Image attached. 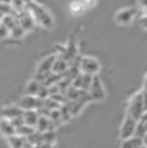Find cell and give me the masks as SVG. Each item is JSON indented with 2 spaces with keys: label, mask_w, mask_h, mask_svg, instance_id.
Segmentation results:
<instances>
[{
  "label": "cell",
  "mask_w": 147,
  "mask_h": 148,
  "mask_svg": "<svg viewBox=\"0 0 147 148\" xmlns=\"http://www.w3.org/2000/svg\"><path fill=\"white\" fill-rule=\"evenodd\" d=\"M144 112V106H143V92L134 95L130 103H128V115H131L133 118H136L137 121L140 119V116Z\"/></svg>",
  "instance_id": "cell-2"
},
{
  "label": "cell",
  "mask_w": 147,
  "mask_h": 148,
  "mask_svg": "<svg viewBox=\"0 0 147 148\" xmlns=\"http://www.w3.org/2000/svg\"><path fill=\"white\" fill-rule=\"evenodd\" d=\"M42 138H43V143H48V144H53L55 140H56V134L53 130H48L45 132H42Z\"/></svg>",
  "instance_id": "cell-27"
},
{
  "label": "cell",
  "mask_w": 147,
  "mask_h": 148,
  "mask_svg": "<svg viewBox=\"0 0 147 148\" xmlns=\"http://www.w3.org/2000/svg\"><path fill=\"white\" fill-rule=\"evenodd\" d=\"M25 32H26V30H25V29L17 23L14 27H12V29H10V36H12L13 39H20V38H23Z\"/></svg>",
  "instance_id": "cell-23"
},
{
  "label": "cell",
  "mask_w": 147,
  "mask_h": 148,
  "mask_svg": "<svg viewBox=\"0 0 147 148\" xmlns=\"http://www.w3.org/2000/svg\"><path fill=\"white\" fill-rule=\"evenodd\" d=\"M7 141H9V145L13 148H20V147H32V144L28 141L26 137L23 135H19V134H14V135H10L7 137Z\"/></svg>",
  "instance_id": "cell-9"
},
{
  "label": "cell",
  "mask_w": 147,
  "mask_h": 148,
  "mask_svg": "<svg viewBox=\"0 0 147 148\" xmlns=\"http://www.w3.org/2000/svg\"><path fill=\"white\" fill-rule=\"evenodd\" d=\"M0 1H1V0H0Z\"/></svg>",
  "instance_id": "cell-43"
},
{
  "label": "cell",
  "mask_w": 147,
  "mask_h": 148,
  "mask_svg": "<svg viewBox=\"0 0 147 148\" xmlns=\"http://www.w3.org/2000/svg\"><path fill=\"white\" fill-rule=\"evenodd\" d=\"M36 97L41 99H45L49 97V88L46 86V85H41V88H39V91H38V94H36Z\"/></svg>",
  "instance_id": "cell-31"
},
{
  "label": "cell",
  "mask_w": 147,
  "mask_h": 148,
  "mask_svg": "<svg viewBox=\"0 0 147 148\" xmlns=\"http://www.w3.org/2000/svg\"><path fill=\"white\" fill-rule=\"evenodd\" d=\"M35 131H36V128H35V127H32V125H28V124H23L22 127L16 128V134L23 135V137H29V135H30V134H33Z\"/></svg>",
  "instance_id": "cell-21"
},
{
  "label": "cell",
  "mask_w": 147,
  "mask_h": 148,
  "mask_svg": "<svg viewBox=\"0 0 147 148\" xmlns=\"http://www.w3.org/2000/svg\"><path fill=\"white\" fill-rule=\"evenodd\" d=\"M26 9L33 14L35 20L39 22L42 26H45V27H52L53 20H52V16L49 14V12L46 9H43L42 6H39L38 3H35V1H32V0L26 4Z\"/></svg>",
  "instance_id": "cell-1"
},
{
  "label": "cell",
  "mask_w": 147,
  "mask_h": 148,
  "mask_svg": "<svg viewBox=\"0 0 147 148\" xmlns=\"http://www.w3.org/2000/svg\"><path fill=\"white\" fill-rule=\"evenodd\" d=\"M82 92H84V89H79V88H77L74 85H69L68 89L65 91V97H66L68 101H75V99H78L81 97Z\"/></svg>",
  "instance_id": "cell-19"
},
{
  "label": "cell",
  "mask_w": 147,
  "mask_h": 148,
  "mask_svg": "<svg viewBox=\"0 0 147 148\" xmlns=\"http://www.w3.org/2000/svg\"><path fill=\"white\" fill-rule=\"evenodd\" d=\"M26 138H28V141L32 144V147H35L38 143L43 141V138H42V132H41V131H35L33 134H30V135L26 137Z\"/></svg>",
  "instance_id": "cell-26"
},
{
  "label": "cell",
  "mask_w": 147,
  "mask_h": 148,
  "mask_svg": "<svg viewBox=\"0 0 147 148\" xmlns=\"http://www.w3.org/2000/svg\"><path fill=\"white\" fill-rule=\"evenodd\" d=\"M3 3H12V0H1Z\"/></svg>",
  "instance_id": "cell-41"
},
{
  "label": "cell",
  "mask_w": 147,
  "mask_h": 148,
  "mask_svg": "<svg viewBox=\"0 0 147 148\" xmlns=\"http://www.w3.org/2000/svg\"><path fill=\"white\" fill-rule=\"evenodd\" d=\"M22 114H23V109H22L19 105H16V106H7V108H3V109H1L3 118H7V119H12V118H14V116L22 115Z\"/></svg>",
  "instance_id": "cell-14"
},
{
  "label": "cell",
  "mask_w": 147,
  "mask_h": 148,
  "mask_svg": "<svg viewBox=\"0 0 147 148\" xmlns=\"http://www.w3.org/2000/svg\"><path fill=\"white\" fill-rule=\"evenodd\" d=\"M23 111L25 109H38L41 106H43V99L38 98L36 95H26L25 98H22L17 103Z\"/></svg>",
  "instance_id": "cell-6"
},
{
  "label": "cell",
  "mask_w": 147,
  "mask_h": 148,
  "mask_svg": "<svg viewBox=\"0 0 147 148\" xmlns=\"http://www.w3.org/2000/svg\"><path fill=\"white\" fill-rule=\"evenodd\" d=\"M0 12L3 13V14H17L14 10H13V7H12V4L10 3H3V1H0Z\"/></svg>",
  "instance_id": "cell-28"
},
{
  "label": "cell",
  "mask_w": 147,
  "mask_h": 148,
  "mask_svg": "<svg viewBox=\"0 0 147 148\" xmlns=\"http://www.w3.org/2000/svg\"><path fill=\"white\" fill-rule=\"evenodd\" d=\"M23 119H25V124L36 127V122L39 119V114H38L36 109H25L23 111Z\"/></svg>",
  "instance_id": "cell-12"
},
{
  "label": "cell",
  "mask_w": 147,
  "mask_h": 148,
  "mask_svg": "<svg viewBox=\"0 0 147 148\" xmlns=\"http://www.w3.org/2000/svg\"><path fill=\"white\" fill-rule=\"evenodd\" d=\"M92 78H94V75H90V73H84L82 72V85H81V89L90 91V86L92 84Z\"/></svg>",
  "instance_id": "cell-24"
},
{
  "label": "cell",
  "mask_w": 147,
  "mask_h": 148,
  "mask_svg": "<svg viewBox=\"0 0 147 148\" xmlns=\"http://www.w3.org/2000/svg\"><path fill=\"white\" fill-rule=\"evenodd\" d=\"M10 122L14 125V128H19V127H22V125L25 124L23 114H22V115H19V116H14V118H12V119H10Z\"/></svg>",
  "instance_id": "cell-32"
},
{
  "label": "cell",
  "mask_w": 147,
  "mask_h": 148,
  "mask_svg": "<svg viewBox=\"0 0 147 148\" xmlns=\"http://www.w3.org/2000/svg\"><path fill=\"white\" fill-rule=\"evenodd\" d=\"M9 35H10V29L4 23H0V39H6Z\"/></svg>",
  "instance_id": "cell-33"
},
{
  "label": "cell",
  "mask_w": 147,
  "mask_h": 148,
  "mask_svg": "<svg viewBox=\"0 0 147 148\" xmlns=\"http://www.w3.org/2000/svg\"><path fill=\"white\" fill-rule=\"evenodd\" d=\"M43 105H45L46 108H49V109H56V108H61V103H59L58 101H55L53 98H50V97H48V98L43 99Z\"/></svg>",
  "instance_id": "cell-30"
},
{
  "label": "cell",
  "mask_w": 147,
  "mask_h": 148,
  "mask_svg": "<svg viewBox=\"0 0 147 148\" xmlns=\"http://www.w3.org/2000/svg\"><path fill=\"white\" fill-rule=\"evenodd\" d=\"M0 132H1L4 137H10V135H14V134H16V128H14V125L10 122V119L3 118V119L0 121Z\"/></svg>",
  "instance_id": "cell-11"
},
{
  "label": "cell",
  "mask_w": 147,
  "mask_h": 148,
  "mask_svg": "<svg viewBox=\"0 0 147 148\" xmlns=\"http://www.w3.org/2000/svg\"><path fill=\"white\" fill-rule=\"evenodd\" d=\"M143 145H146L147 147V132L143 135Z\"/></svg>",
  "instance_id": "cell-38"
},
{
  "label": "cell",
  "mask_w": 147,
  "mask_h": 148,
  "mask_svg": "<svg viewBox=\"0 0 147 148\" xmlns=\"http://www.w3.org/2000/svg\"><path fill=\"white\" fill-rule=\"evenodd\" d=\"M16 17H17V23H19L26 32L30 30V29H33V26H35V17H33V14H32L28 9H25L23 12L17 13Z\"/></svg>",
  "instance_id": "cell-7"
},
{
  "label": "cell",
  "mask_w": 147,
  "mask_h": 148,
  "mask_svg": "<svg viewBox=\"0 0 147 148\" xmlns=\"http://www.w3.org/2000/svg\"><path fill=\"white\" fill-rule=\"evenodd\" d=\"M68 68H69V63H68V60H66L65 58H56L55 62H53L52 71H53L55 73H61V75H62L63 72L68 71Z\"/></svg>",
  "instance_id": "cell-13"
},
{
  "label": "cell",
  "mask_w": 147,
  "mask_h": 148,
  "mask_svg": "<svg viewBox=\"0 0 147 148\" xmlns=\"http://www.w3.org/2000/svg\"><path fill=\"white\" fill-rule=\"evenodd\" d=\"M85 9H87V7L82 4L81 0H74V1H71V4H69V12H71L72 16H81V14L85 12Z\"/></svg>",
  "instance_id": "cell-17"
},
{
  "label": "cell",
  "mask_w": 147,
  "mask_h": 148,
  "mask_svg": "<svg viewBox=\"0 0 147 148\" xmlns=\"http://www.w3.org/2000/svg\"><path fill=\"white\" fill-rule=\"evenodd\" d=\"M79 69H81V72H84V73L97 75L98 72H99V69H101V65H99V62H98L97 59L87 56V58H82V59H81Z\"/></svg>",
  "instance_id": "cell-3"
},
{
  "label": "cell",
  "mask_w": 147,
  "mask_h": 148,
  "mask_svg": "<svg viewBox=\"0 0 147 148\" xmlns=\"http://www.w3.org/2000/svg\"><path fill=\"white\" fill-rule=\"evenodd\" d=\"M49 118H50V121H52L55 125H59L61 122H63V121H62V115H61V109H59V108L52 109V111H50Z\"/></svg>",
  "instance_id": "cell-25"
},
{
  "label": "cell",
  "mask_w": 147,
  "mask_h": 148,
  "mask_svg": "<svg viewBox=\"0 0 147 148\" xmlns=\"http://www.w3.org/2000/svg\"><path fill=\"white\" fill-rule=\"evenodd\" d=\"M88 92L91 94V97H92L94 101H99V99L105 98V91H104L102 84H101V81H99V78H98L97 75H94V78H92V84H91Z\"/></svg>",
  "instance_id": "cell-8"
},
{
  "label": "cell",
  "mask_w": 147,
  "mask_h": 148,
  "mask_svg": "<svg viewBox=\"0 0 147 148\" xmlns=\"http://www.w3.org/2000/svg\"><path fill=\"white\" fill-rule=\"evenodd\" d=\"M143 145V138L141 137H137V135H133L130 138H126L121 144L123 148H139Z\"/></svg>",
  "instance_id": "cell-16"
},
{
  "label": "cell",
  "mask_w": 147,
  "mask_h": 148,
  "mask_svg": "<svg viewBox=\"0 0 147 148\" xmlns=\"http://www.w3.org/2000/svg\"><path fill=\"white\" fill-rule=\"evenodd\" d=\"M137 7H127V9H121L117 14H115V22L118 25H128L137 14Z\"/></svg>",
  "instance_id": "cell-5"
},
{
  "label": "cell",
  "mask_w": 147,
  "mask_h": 148,
  "mask_svg": "<svg viewBox=\"0 0 147 148\" xmlns=\"http://www.w3.org/2000/svg\"><path fill=\"white\" fill-rule=\"evenodd\" d=\"M41 82L39 81H36V79H32L29 84H28V86H26V94L28 95H36L38 94V91H39V88H41Z\"/></svg>",
  "instance_id": "cell-20"
},
{
  "label": "cell",
  "mask_w": 147,
  "mask_h": 148,
  "mask_svg": "<svg viewBox=\"0 0 147 148\" xmlns=\"http://www.w3.org/2000/svg\"><path fill=\"white\" fill-rule=\"evenodd\" d=\"M146 16H147V7H146Z\"/></svg>",
  "instance_id": "cell-42"
},
{
  "label": "cell",
  "mask_w": 147,
  "mask_h": 148,
  "mask_svg": "<svg viewBox=\"0 0 147 148\" xmlns=\"http://www.w3.org/2000/svg\"><path fill=\"white\" fill-rule=\"evenodd\" d=\"M3 16H4V14H3V13L0 12V23H1V20H3Z\"/></svg>",
  "instance_id": "cell-40"
},
{
  "label": "cell",
  "mask_w": 147,
  "mask_h": 148,
  "mask_svg": "<svg viewBox=\"0 0 147 148\" xmlns=\"http://www.w3.org/2000/svg\"><path fill=\"white\" fill-rule=\"evenodd\" d=\"M10 4H12V7H13V10L16 13H20V12H23L26 9V3L23 0H12Z\"/></svg>",
  "instance_id": "cell-29"
},
{
  "label": "cell",
  "mask_w": 147,
  "mask_h": 148,
  "mask_svg": "<svg viewBox=\"0 0 147 148\" xmlns=\"http://www.w3.org/2000/svg\"><path fill=\"white\" fill-rule=\"evenodd\" d=\"M78 55V48H77V45H75V40H74V38H71L69 39V42H68V45L65 46V52H63V58L66 59V60H71L74 56H77Z\"/></svg>",
  "instance_id": "cell-15"
},
{
  "label": "cell",
  "mask_w": 147,
  "mask_h": 148,
  "mask_svg": "<svg viewBox=\"0 0 147 148\" xmlns=\"http://www.w3.org/2000/svg\"><path fill=\"white\" fill-rule=\"evenodd\" d=\"M1 23H4L9 29H12V27H14V26L17 25V17H16L14 14H4Z\"/></svg>",
  "instance_id": "cell-22"
},
{
  "label": "cell",
  "mask_w": 147,
  "mask_h": 148,
  "mask_svg": "<svg viewBox=\"0 0 147 148\" xmlns=\"http://www.w3.org/2000/svg\"><path fill=\"white\" fill-rule=\"evenodd\" d=\"M136 127H137V119L133 118L131 115H127L124 122H123V125H121V132H120L121 138L126 140V138L133 137L134 132H136Z\"/></svg>",
  "instance_id": "cell-4"
},
{
  "label": "cell",
  "mask_w": 147,
  "mask_h": 148,
  "mask_svg": "<svg viewBox=\"0 0 147 148\" xmlns=\"http://www.w3.org/2000/svg\"><path fill=\"white\" fill-rule=\"evenodd\" d=\"M55 56L53 55H50L48 58H45L41 63H39V66H38V72H49V71H52V66H53V62H55Z\"/></svg>",
  "instance_id": "cell-18"
},
{
  "label": "cell",
  "mask_w": 147,
  "mask_h": 148,
  "mask_svg": "<svg viewBox=\"0 0 147 148\" xmlns=\"http://www.w3.org/2000/svg\"><path fill=\"white\" fill-rule=\"evenodd\" d=\"M81 1L85 7H94L97 4V0H81Z\"/></svg>",
  "instance_id": "cell-34"
},
{
  "label": "cell",
  "mask_w": 147,
  "mask_h": 148,
  "mask_svg": "<svg viewBox=\"0 0 147 148\" xmlns=\"http://www.w3.org/2000/svg\"><path fill=\"white\" fill-rule=\"evenodd\" d=\"M139 3H140L141 7H144V9L147 7V0H139Z\"/></svg>",
  "instance_id": "cell-37"
},
{
  "label": "cell",
  "mask_w": 147,
  "mask_h": 148,
  "mask_svg": "<svg viewBox=\"0 0 147 148\" xmlns=\"http://www.w3.org/2000/svg\"><path fill=\"white\" fill-rule=\"evenodd\" d=\"M53 127H55V124L50 121V118L49 116H43V115H39V119H38V122H36V131H41V132H45V131H48V130H53Z\"/></svg>",
  "instance_id": "cell-10"
},
{
  "label": "cell",
  "mask_w": 147,
  "mask_h": 148,
  "mask_svg": "<svg viewBox=\"0 0 147 148\" xmlns=\"http://www.w3.org/2000/svg\"><path fill=\"white\" fill-rule=\"evenodd\" d=\"M141 25L144 26L147 29V16H144V17H141Z\"/></svg>",
  "instance_id": "cell-36"
},
{
  "label": "cell",
  "mask_w": 147,
  "mask_h": 148,
  "mask_svg": "<svg viewBox=\"0 0 147 148\" xmlns=\"http://www.w3.org/2000/svg\"><path fill=\"white\" fill-rule=\"evenodd\" d=\"M143 106H144V111H147V89H144L143 92Z\"/></svg>",
  "instance_id": "cell-35"
},
{
  "label": "cell",
  "mask_w": 147,
  "mask_h": 148,
  "mask_svg": "<svg viewBox=\"0 0 147 148\" xmlns=\"http://www.w3.org/2000/svg\"><path fill=\"white\" fill-rule=\"evenodd\" d=\"M144 89H147V72H146V76H144Z\"/></svg>",
  "instance_id": "cell-39"
}]
</instances>
